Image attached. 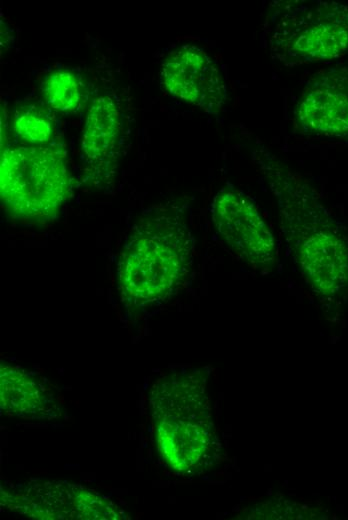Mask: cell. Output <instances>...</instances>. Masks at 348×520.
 <instances>
[{"instance_id":"8","label":"cell","mask_w":348,"mask_h":520,"mask_svg":"<svg viewBox=\"0 0 348 520\" xmlns=\"http://www.w3.org/2000/svg\"><path fill=\"white\" fill-rule=\"evenodd\" d=\"M296 133L348 143V65L315 73L294 110Z\"/></svg>"},{"instance_id":"9","label":"cell","mask_w":348,"mask_h":520,"mask_svg":"<svg viewBox=\"0 0 348 520\" xmlns=\"http://www.w3.org/2000/svg\"><path fill=\"white\" fill-rule=\"evenodd\" d=\"M161 81L173 96L209 114L219 113L227 101L226 83L216 63L196 46H181L168 54Z\"/></svg>"},{"instance_id":"12","label":"cell","mask_w":348,"mask_h":520,"mask_svg":"<svg viewBox=\"0 0 348 520\" xmlns=\"http://www.w3.org/2000/svg\"><path fill=\"white\" fill-rule=\"evenodd\" d=\"M42 93L46 103L60 112L75 110L82 97L78 77L64 69L52 71L46 76L42 83Z\"/></svg>"},{"instance_id":"6","label":"cell","mask_w":348,"mask_h":520,"mask_svg":"<svg viewBox=\"0 0 348 520\" xmlns=\"http://www.w3.org/2000/svg\"><path fill=\"white\" fill-rule=\"evenodd\" d=\"M211 218L220 239L242 261L271 269L275 240L254 202L232 185L221 188L211 203Z\"/></svg>"},{"instance_id":"3","label":"cell","mask_w":348,"mask_h":520,"mask_svg":"<svg viewBox=\"0 0 348 520\" xmlns=\"http://www.w3.org/2000/svg\"><path fill=\"white\" fill-rule=\"evenodd\" d=\"M202 371H176L159 378L150 391L157 450L174 472L193 476L216 465L222 454Z\"/></svg>"},{"instance_id":"11","label":"cell","mask_w":348,"mask_h":520,"mask_svg":"<svg viewBox=\"0 0 348 520\" xmlns=\"http://www.w3.org/2000/svg\"><path fill=\"white\" fill-rule=\"evenodd\" d=\"M1 408L6 413L30 420L51 419L61 410L52 389L29 371L1 364Z\"/></svg>"},{"instance_id":"13","label":"cell","mask_w":348,"mask_h":520,"mask_svg":"<svg viewBox=\"0 0 348 520\" xmlns=\"http://www.w3.org/2000/svg\"><path fill=\"white\" fill-rule=\"evenodd\" d=\"M15 133L31 145H44L52 136V122L35 106L20 109L13 123Z\"/></svg>"},{"instance_id":"1","label":"cell","mask_w":348,"mask_h":520,"mask_svg":"<svg viewBox=\"0 0 348 520\" xmlns=\"http://www.w3.org/2000/svg\"><path fill=\"white\" fill-rule=\"evenodd\" d=\"M251 157L277 200L283 235L313 291L334 299L348 288V237L316 191L257 141Z\"/></svg>"},{"instance_id":"4","label":"cell","mask_w":348,"mask_h":520,"mask_svg":"<svg viewBox=\"0 0 348 520\" xmlns=\"http://www.w3.org/2000/svg\"><path fill=\"white\" fill-rule=\"evenodd\" d=\"M271 57L293 67L348 53V5L334 1H274L262 25Z\"/></svg>"},{"instance_id":"10","label":"cell","mask_w":348,"mask_h":520,"mask_svg":"<svg viewBox=\"0 0 348 520\" xmlns=\"http://www.w3.org/2000/svg\"><path fill=\"white\" fill-rule=\"evenodd\" d=\"M122 133L121 113L106 95L95 98L88 109L81 139L83 173L95 185L107 184L115 173Z\"/></svg>"},{"instance_id":"7","label":"cell","mask_w":348,"mask_h":520,"mask_svg":"<svg viewBox=\"0 0 348 520\" xmlns=\"http://www.w3.org/2000/svg\"><path fill=\"white\" fill-rule=\"evenodd\" d=\"M12 510L38 519H121L119 507L96 491L66 482H31L21 491L4 492Z\"/></svg>"},{"instance_id":"2","label":"cell","mask_w":348,"mask_h":520,"mask_svg":"<svg viewBox=\"0 0 348 520\" xmlns=\"http://www.w3.org/2000/svg\"><path fill=\"white\" fill-rule=\"evenodd\" d=\"M194 237L183 212L160 205L131 229L118 258L122 301L146 308L169 299L186 281L193 263Z\"/></svg>"},{"instance_id":"5","label":"cell","mask_w":348,"mask_h":520,"mask_svg":"<svg viewBox=\"0 0 348 520\" xmlns=\"http://www.w3.org/2000/svg\"><path fill=\"white\" fill-rule=\"evenodd\" d=\"M71 178L63 152L50 145L7 148L0 165V194L16 218L54 219L69 196Z\"/></svg>"}]
</instances>
